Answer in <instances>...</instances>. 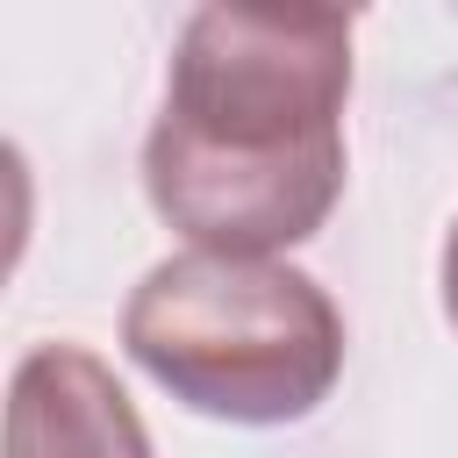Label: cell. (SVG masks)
Listing matches in <instances>:
<instances>
[{"label": "cell", "mask_w": 458, "mask_h": 458, "mask_svg": "<svg viewBox=\"0 0 458 458\" xmlns=\"http://www.w3.org/2000/svg\"><path fill=\"white\" fill-rule=\"evenodd\" d=\"M122 351L193 415L279 429L315 415L344 379V315L286 258L179 250L122 308Z\"/></svg>", "instance_id": "obj_2"}, {"label": "cell", "mask_w": 458, "mask_h": 458, "mask_svg": "<svg viewBox=\"0 0 458 458\" xmlns=\"http://www.w3.org/2000/svg\"><path fill=\"white\" fill-rule=\"evenodd\" d=\"M344 100L351 14L193 7L143 136L150 208L193 250L272 258L308 243L344 200Z\"/></svg>", "instance_id": "obj_1"}, {"label": "cell", "mask_w": 458, "mask_h": 458, "mask_svg": "<svg viewBox=\"0 0 458 458\" xmlns=\"http://www.w3.org/2000/svg\"><path fill=\"white\" fill-rule=\"evenodd\" d=\"M437 286H444V322L458 329V222L444 229V258H437Z\"/></svg>", "instance_id": "obj_4"}, {"label": "cell", "mask_w": 458, "mask_h": 458, "mask_svg": "<svg viewBox=\"0 0 458 458\" xmlns=\"http://www.w3.org/2000/svg\"><path fill=\"white\" fill-rule=\"evenodd\" d=\"M7 458H150V429L93 351L36 344L7 379Z\"/></svg>", "instance_id": "obj_3"}]
</instances>
